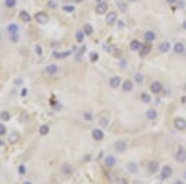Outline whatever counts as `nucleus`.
Wrapping results in <instances>:
<instances>
[{"instance_id": "nucleus-13", "label": "nucleus", "mask_w": 186, "mask_h": 184, "mask_svg": "<svg viewBox=\"0 0 186 184\" xmlns=\"http://www.w3.org/2000/svg\"><path fill=\"white\" fill-rule=\"evenodd\" d=\"M122 90L124 93H130L133 90V82L129 79H125L124 82H122Z\"/></svg>"}, {"instance_id": "nucleus-46", "label": "nucleus", "mask_w": 186, "mask_h": 184, "mask_svg": "<svg viewBox=\"0 0 186 184\" xmlns=\"http://www.w3.org/2000/svg\"><path fill=\"white\" fill-rule=\"evenodd\" d=\"M26 94H28V89L22 88V90H21V96H22V98H24V96H26Z\"/></svg>"}, {"instance_id": "nucleus-10", "label": "nucleus", "mask_w": 186, "mask_h": 184, "mask_svg": "<svg viewBox=\"0 0 186 184\" xmlns=\"http://www.w3.org/2000/svg\"><path fill=\"white\" fill-rule=\"evenodd\" d=\"M147 169L150 174H155L159 172L160 169V167H159V163L156 161H149L148 164H147Z\"/></svg>"}, {"instance_id": "nucleus-24", "label": "nucleus", "mask_w": 186, "mask_h": 184, "mask_svg": "<svg viewBox=\"0 0 186 184\" xmlns=\"http://www.w3.org/2000/svg\"><path fill=\"white\" fill-rule=\"evenodd\" d=\"M70 54H71V51H63V52L55 51V52H54V57L57 58V60H65V58L68 57Z\"/></svg>"}, {"instance_id": "nucleus-48", "label": "nucleus", "mask_w": 186, "mask_h": 184, "mask_svg": "<svg viewBox=\"0 0 186 184\" xmlns=\"http://www.w3.org/2000/svg\"><path fill=\"white\" fill-rule=\"evenodd\" d=\"M174 184H185V183H184V179H179V180H176Z\"/></svg>"}, {"instance_id": "nucleus-16", "label": "nucleus", "mask_w": 186, "mask_h": 184, "mask_svg": "<svg viewBox=\"0 0 186 184\" xmlns=\"http://www.w3.org/2000/svg\"><path fill=\"white\" fill-rule=\"evenodd\" d=\"M173 49H174V52H175L176 54H182V53H185V51H186V47H185V45H184L182 42H176V43L174 45Z\"/></svg>"}, {"instance_id": "nucleus-54", "label": "nucleus", "mask_w": 186, "mask_h": 184, "mask_svg": "<svg viewBox=\"0 0 186 184\" xmlns=\"http://www.w3.org/2000/svg\"><path fill=\"white\" fill-rule=\"evenodd\" d=\"M22 184H32V183H31V182H29V180H26V182H24Z\"/></svg>"}, {"instance_id": "nucleus-53", "label": "nucleus", "mask_w": 186, "mask_h": 184, "mask_svg": "<svg viewBox=\"0 0 186 184\" xmlns=\"http://www.w3.org/2000/svg\"><path fill=\"white\" fill-rule=\"evenodd\" d=\"M182 29H184V30H186V20L182 22Z\"/></svg>"}, {"instance_id": "nucleus-18", "label": "nucleus", "mask_w": 186, "mask_h": 184, "mask_svg": "<svg viewBox=\"0 0 186 184\" xmlns=\"http://www.w3.org/2000/svg\"><path fill=\"white\" fill-rule=\"evenodd\" d=\"M144 38H145L147 42H154V41L156 40V33L153 30H148L144 33Z\"/></svg>"}, {"instance_id": "nucleus-37", "label": "nucleus", "mask_w": 186, "mask_h": 184, "mask_svg": "<svg viewBox=\"0 0 186 184\" xmlns=\"http://www.w3.org/2000/svg\"><path fill=\"white\" fill-rule=\"evenodd\" d=\"M98 58H99V54L97 53V52H91L89 53V60H91V62H97L98 61Z\"/></svg>"}, {"instance_id": "nucleus-32", "label": "nucleus", "mask_w": 186, "mask_h": 184, "mask_svg": "<svg viewBox=\"0 0 186 184\" xmlns=\"http://www.w3.org/2000/svg\"><path fill=\"white\" fill-rule=\"evenodd\" d=\"M11 119V115H10V113L9 111H6V110H4V111H1L0 113V120L1 121H9Z\"/></svg>"}, {"instance_id": "nucleus-4", "label": "nucleus", "mask_w": 186, "mask_h": 184, "mask_svg": "<svg viewBox=\"0 0 186 184\" xmlns=\"http://www.w3.org/2000/svg\"><path fill=\"white\" fill-rule=\"evenodd\" d=\"M35 20H36V22H37V24L45 25V24H47V22H48V20H50V16H48L45 11H39V13H36V14H35Z\"/></svg>"}, {"instance_id": "nucleus-3", "label": "nucleus", "mask_w": 186, "mask_h": 184, "mask_svg": "<svg viewBox=\"0 0 186 184\" xmlns=\"http://www.w3.org/2000/svg\"><path fill=\"white\" fill-rule=\"evenodd\" d=\"M128 148V144H126L125 140H118L114 144V149L117 153H124Z\"/></svg>"}, {"instance_id": "nucleus-50", "label": "nucleus", "mask_w": 186, "mask_h": 184, "mask_svg": "<svg viewBox=\"0 0 186 184\" xmlns=\"http://www.w3.org/2000/svg\"><path fill=\"white\" fill-rule=\"evenodd\" d=\"M177 3H179V7H184V1H180V0H179V1H177Z\"/></svg>"}, {"instance_id": "nucleus-39", "label": "nucleus", "mask_w": 186, "mask_h": 184, "mask_svg": "<svg viewBox=\"0 0 186 184\" xmlns=\"http://www.w3.org/2000/svg\"><path fill=\"white\" fill-rule=\"evenodd\" d=\"M18 173H19L20 175H24L25 173H26V167H25V164H20V166L18 167Z\"/></svg>"}, {"instance_id": "nucleus-21", "label": "nucleus", "mask_w": 186, "mask_h": 184, "mask_svg": "<svg viewBox=\"0 0 186 184\" xmlns=\"http://www.w3.org/2000/svg\"><path fill=\"white\" fill-rule=\"evenodd\" d=\"M129 47H130V49L133 52H139L141 49V47H143V45L139 42L138 40H133L130 42V45H129Z\"/></svg>"}, {"instance_id": "nucleus-43", "label": "nucleus", "mask_w": 186, "mask_h": 184, "mask_svg": "<svg viewBox=\"0 0 186 184\" xmlns=\"http://www.w3.org/2000/svg\"><path fill=\"white\" fill-rule=\"evenodd\" d=\"M118 6H119V9H121L122 11H125V10H126V5H125L123 1H118Z\"/></svg>"}, {"instance_id": "nucleus-49", "label": "nucleus", "mask_w": 186, "mask_h": 184, "mask_svg": "<svg viewBox=\"0 0 186 184\" xmlns=\"http://www.w3.org/2000/svg\"><path fill=\"white\" fill-rule=\"evenodd\" d=\"M126 64H128V62H126V61H124V60H122V63H121V66H122V67H125Z\"/></svg>"}, {"instance_id": "nucleus-22", "label": "nucleus", "mask_w": 186, "mask_h": 184, "mask_svg": "<svg viewBox=\"0 0 186 184\" xmlns=\"http://www.w3.org/2000/svg\"><path fill=\"white\" fill-rule=\"evenodd\" d=\"M19 138H20V135H19V133L16 132V131H13L10 135H9V137H7V141H9L11 145H15V144H18Z\"/></svg>"}, {"instance_id": "nucleus-33", "label": "nucleus", "mask_w": 186, "mask_h": 184, "mask_svg": "<svg viewBox=\"0 0 186 184\" xmlns=\"http://www.w3.org/2000/svg\"><path fill=\"white\" fill-rule=\"evenodd\" d=\"M134 80L138 83V84H141L143 82H144V76L140 73V72H137L135 73V76H134Z\"/></svg>"}, {"instance_id": "nucleus-40", "label": "nucleus", "mask_w": 186, "mask_h": 184, "mask_svg": "<svg viewBox=\"0 0 186 184\" xmlns=\"http://www.w3.org/2000/svg\"><path fill=\"white\" fill-rule=\"evenodd\" d=\"M6 135V126L4 124H0V136Z\"/></svg>"}, {"instance_id": "nucleus-1", "label": "nucleus", "mask_w": 186, "mask_h": 184, "mask_svg": "<svg viewBox=\"0 0 186 184\" xmlns=\"http://www.w3.org/2000/svg\"><path fill=\"white\" fill-rule=\"evenodd\" d=\"M174 173V169H173V167L170 164H164L161 168H160V179H169V178H171V175Z\"/></svg>"}, {"instance_id": "nucleus-8", "label": "nucleus", "mask_w": 186, "mask_h": 184, "mask_svg": "<svg viewBox=\"0 0 186 184\" xmlns=\"http://www.w3.org/2000/svg\"><path fill=\"white\" fill-rule=\"evenodd\" d=\"M117 21H118V14H117L115 11H109V13H107V18H106V24H107V25L112 26V25H114Z\"/></svg>"}, {"instance_id": "nucleus-58", "label": "nucleus", "mask_w": 186, "mask_h": 184, "mask_svg": "<svg viewBox=\"0 0 186 184\" xmlns=\"http://www.w3.org/2000/svg\"><path fill=\"white\" fill-rule=\"evenodd\" d=\"M0 38H1V33H0Z\"/></svg>"}, {"instance_id": "nucleus-44", "label": "nucleus", "mask_w": 186, "mask_h": 184, "mask_svg": "<svg viewBox=\"0 0 186 184\" xmlns=\"http://www.w3.org/2000/svg\"><path fill=\"white\" fill-rule=\"evenodd\" d=\"M10 40H11V42H18L19 41V35L18 33H16V35H10Z\"/></svg>"}, {"instance_id": "nucleus-23", "label": "nucleus", "mask_w": 186, "mask_h": 184, "mask_svg": "<svg viewBox=\"0 0 186 184\" xmlns=\"http://www.w3.org/2000/svg\"><path fill=\"white\" fill-rule=\"evenodd\" d=\"M19 18H20V20H22L24 22H30V21H31V15H30L26 10H21V11L19 13Z\"/></svg>"}, {"instance_id": "nucleus-26", "label": "nucleus", "mask_w": 186, "mask_h": 184, "mask_svg": "<svg viewBox=\"0 0 186 184\" xmlns=\"http://www.w3.org/2000/svg\"><path fill=\"white\" fill-rule=\"evenodd\" d=\"M7 32L10 33V35H16L19 31V26L16 24H10V25H7V27H6Z\"/></svg>"}, {"instance_id": "nucleus-9", "label": "nucleus", "mask_w": 186, "mask_h": 184, "mask_svg": "<svg viewBox=\"0 0 186 184\" xmlns=\"http://www.w3.org/2000/svg\"><path fill=\"white\" fill-rule=\"evenodd\" d=\"M91 136H92V138L94 140V141L99 142V141H103V138H104V132H103V130H100V129H93V130H92V133H91Z\"/></svg>"}, {"instance_id": "nucleus-36", "label": "nucleus", "mask_w": 186, "mask_h": 184, "mask_svg": "<svg viewBox=\"0 0 186 184\" xmlns=\"http://www.w3.org/2000/svg\"><path fill=\"white\" fill-rule=\"evenodd\" d=\"M62 10H63L65 13H67V14H71V13H73L76 9H74L73 5H65V6L62 7Z\"/></svg>"}, {"instance_id": "nucleus-7", "label": "nucleus", "mask_w": 186, "mask_h": 184, "mask_svg": "<svg viewBox=\"0 0 186 184\" xmlns=\"http://www.w3.org/2000/svg\"><path fill=\"white\" fill-rule=\"evenodd\" d=\"M104 166L107 168H114L117 166V158L113 155H107L104 157Z\"/></svg>"}, {"instance_id": "nucleus-56", "label": "nucleus", "mask_w": 186, "mask_h": 184, "mask_svg": "<svg viewBox=\"0 0 186 184\" xmlns=\"http://www.w3.org/2000/svg\"><path fill=\"white\" fill-rule=\"evenodd\" d=\"M97 3H98V4H100V3H103V0H97Z\"/></svg>"}, {"instance_id": "nucleus-15", "label": "nucleus", "mask_w": 186, "mask_h": 184, "mask_svg": "<svg viewBox=\"0 0 186 184\" xmlns=\"http://www.w3.org/2000/svg\"><path fill=\"white\" fill-rule=\"evenodd\" d=\"M158 49H159L160 53H167L171 49V43L167 42V41H165V42H161V43L159 45Z\"/></svg>"}, {"instance_id": "nucleus-19", "label": "nucleus", "mask_w": 186, "mask_h": 184, "mask_svg": "<svg viewBox=\"0 0 186 184\" xmlns=\"http://www.w3.org/2000/svg\"><path fill=\"white\" fill-rule=\"evenodd\" d=\"M45 72H46V74H48V76H55V74H57V72H58V67H57V64H48L46 67Z\"/></svg>"}, {"instance_id": "nucleus-6", "label": "nucleus", "mask_w": 186, "mask_h": 184, "mask_svg": "<svg viewBox=\"0 0 186 184\" xmlns=\"http://www.w3.org/2000/svg\"><path fill=\"white\" fill-rule=\"evenodd\" d=\"M174 126L176 130H179V131H185L186 130V120L184 118H175L174 120Z\"/></svg>"}, {"instance_id": "nucleus-12", "label": "nucleus", "mask_w": 186, "mask_h": 184, "mask_svg": "<svg viewBox=\"0 0 186 184\" xmlns=\"http://www.w3.org/2000/svg\"><path fill=\"white\" fill-rule=\"evenodd\" d=\"M126 171H128L130 174L138 173V171H139V164H138L137 162H134V161L128 162V163H126Z\"/></svg>"}, {"instance_id": "nucleus-41", "label": "nucleus", "mask_w": 186, "mask_h": 184, "mask_svg": "<svg viewBox=\"0 0 186 184\" xmlns=\"http://www.w3.org/2000/svg\"><path fill=\"white\" fill-rule=\"evenodd\" d=\"M47 7H51V9H55V7H57V3H55L54 0H48V3H47Z\"/></svg>"}, {"instance_id": "nucleus-31", "label": "nucleus", "mask_w": 186, "mask_h": 184, "mask_svg": "<svg viewBox=\"0 0 186 184\" xmlns=\"http://www.w3.org/2000/svg\"><path fill=\"white\" fill-rule=\"evenodd\" d=\"M82 30L84 32V35H87V36H91L92 33H93V27H92L91 24H84V26H83Z\"/></svg>"}, {"instance_id": "nucleus-38", "label": "nucleus", "mask_w": 186, "mask_h": 184, "mask_svg": "<svg viewBox=\"0 0 186 184\" xmlns=\"http://www.w3.org/2000/svg\"><path fill=\"white\" fill-rule=\"evenodd\" d=\"M115 184H129V180L126 179V178H117L114 180Z\"/></svg>"}, {"instance_id": "nucleus-55", "label": "nucleus", "mask_w": 186, "mask_h": 184, "mask_svg": "<svg viewBox=\"0 0 186 184\" xmlns=\"http://www.w3.org/2000/svg\"><path fill=\"white\" fill-rule=\"evenodd\" d=\"M73 1H76V3H82L83 0H73Z\"/></svg>"}, {"instance_id": "nucleus-29", "label": "nucleus", "mask_w": 186, "mask_h": 184, "mask_svg": "<svg viewBox=\"0 0 186 184\" xmlns=\"http://www.w3.org/2000/svg\"><path fill=\"white\" fill-rule=\"evenodd\" d=\"M150 49H151V48H150V46H147V45H145V46H143V47H141V49L139 51L140 57H141V58L147 57V56L150 53Z\"/></svg>"}, {"instance_id": "nucleus-28", "label": "nucleus", "mask_w": 186, "mask_h": 184, "mask_svg": "<svg viewBox=\"0 0 186 184\" xmlns=\"http://www.w3.org/2000/svg\"><path fill=\"white\" fill-rule=\"evenodd\" d=\"M48 132H50L48 125H41L40 129H39V133H40V135H41V136H47Z\"/></svg>"}, {"instance_id": "nucleus-30", "label": "nucleus", "mask_w": 186, "mask_h": 184, "mask_svg": "<svg viewBox=\"0 0 186 184\" xmlns=\"http://www.w3.org/2000/svg\"><path fill=\"white\" fill-rule=\"evenodd\" d=\"M140 99H141V102L144 103V104H150L151 103V95L148 94V93H145V91L140 94Z\"/></svg>"}, {"instance_id": "nucleus-20", "label": "nucleus", "mask_w": 186, "mask_h": 184, "mask_svg": "<svg viewBox=\"0 0 186 184\" xmlns=\"http://www.w3.org/2000/svg\"><path fill=\"white\" fill-rule=\"evenodd\" d=\"M73 167L70 164V163H65V164H62V167H61V172L65 174V175H71L72 173H73Z\"/></svg>"}, {"instance_id": "nucleus-14", "label": "nucleus", "mask_w": 186, "mask_h": 184, "mask_svg": "<svg viewBox=\"0 0 186 184\" xmlns=\"http://www.w3.org/2000/svg\"><path fill=\"white\" fill-rule=\"evenodd\" d=\"M107 10H108V4L107 3H100V4H98L97 6H96V14H98V15H104V14H107Z\"/></svg>"}, {"instance_id": "nucleus-52", "label": "nucleus", "mask_w": 186, "mask_h": 184, "mask_svg": "<svg viewBox=\"0 0 186 184\" xmlns=\"http://www.w3.org/2000/svg\"><path fill=\"white\" fill-rule=\"evenodd\" d=\"M182 179L186 180V171H184V173H182Z\"/></svg>"}, {"instance_id": "nucleus-17", "label": "nucleus", "mask_w": 186, "mask_h": 184, "mask_svg": "<svg viewBox=\"0 0 186 184\" xmlns=\"http://www.w3.org/2000/svg\"><path fill=\"white\" fill-rule=\"evenodd\" d=\"M145 118L150 121H154L158 119V111L155 110V109H148L147 113H145Z\"/></svg>"}, {"instance_id": "nucleus-11", "label": "nucleus", "mask_w": 186, "mask_h": 184, "mask_svg": "<svg viewBox=\"0 0 186 184\" xmlns=\"http://www.w3.org/2000/svg\"><path fill=\"white\" fill-rule=\"evenodd\" d=\"M121 85H122V78L119 76H113L109 79V87L112 89H118Z\"/></svg>"}, {"instance_id": "nucleus-2", "label": "nucleus", "mask_w": 186, "mask_h": 184, "mask_svg": "<svg viewBox=\"0 0 186 184\" xmlns=\"http://www.w3.org/2000/svg\"><path fill=\"white\" fill-rule=\"evenodd\" d=\"M175 161L177 163H180V164H182L184 162H186V151H185V148L181 145L177 147V151L175 153Z\"/></svg>"}, {"instance_id": "nucleus-34", "label": "nucleus", "mask_w": 186, "mask_h": 184, "mask_svg": "<svg viewBox=\"0 0 186 184\" xmlns=\"http://www.w3.org/2000/svg\"><path fill=\"white\" fill-rule=\"evenodd\" d=\"M16 0H5L4 1V4H5V6L7 7V9H14V7L16 6Z\"/></svg>"}, {"instance_id": "nucleus-45", "label": "nucleus", "mask_w": 186, "mask_h": 184, "mask_svg": "<svg viewBox=\"0 0 186 184\" xmlns=\"http://www.w3.org/2000/svg\"><path fill=\"white\" fill-rule=\"evenodd\" d=\"M117 25H118V29H119V30H123V27H124V22H123L122 20H118V21H117Z\"/></svg>"}, {"instance_id": "nucleus-51", "label": "nucleus", "mask_w": 186, "mask_h": 184, "mask_svg": "<svg viewBox=\"0 0 186 184\" xmlns=\"http://www.w3.org/2000/svg\"><path fill=\"white\" fill-rule=\"evenodd\" d=\"M4 145H5V142H4V141H3L1 138H0V147H3Z\"/></svg>"}, {"instance_id": "nucleus-35", "label": "nucleus", "mask_w": 186, "mask_h": 184, "mask_svg": "<svg viewBox=\"0 0 186 184\" xmlns=\"http://www.w3.org/2000/svg\"><path fill=\"white\" fill-rule=\"evenodd\" d=\"M83 119L86 120V121H88V122H91V121L94 120V118H93V114L89 113V111H87V113H84V114H83Z\"/></svg>"}, {"instance_id": "nucleus-27", "label": "nucleus", "mask_w": 186, "mask_h": 184, "mask_svg": "<svg viewBox=\"0 0 186 184\" xmlns=\"http://www.w3.org/2000/svg\"><path fill=\"white\" fill-rule=\"evenodd\" d=\"M84 37H86V35H84L83 30H77V32H76V41H77V43H83Z\"/></svg>"}, {"instance_id": "nucleus-57", "label": "nucleus", "mask_w": 186, "mask_h": 184, "mask_svg": "<svg viewBox=\"0 0 186 184\" xmlns=\"http://www.w3.org/2000/svg\"><path fill=\"white\" fill-rule=\"evenodd\" d=\"M184 88H185V90H186V84H185V87H184Z\"/></svg>"}, {"instance_id": "nucleus-25", "label": "nucleus", "mask_w": 186, "mask_h": 184, "mask_svg": "<svg viewBox=\"0 0 186 184\" xmlns=\"http://www.w3.org/2000/svg\"><path fill=\"white\" fill-rule=\"evenodd\" d=\"M98 124H99V126L100 127H103V129H107L109 126V124H111V120H109L107 116H102L99 120H98Z\"/></svg>"}, {"instance_id": "nucleus-47", "label": "nucleus", "mask_w": 186, "mask_h": 184, "mask_svg": "<svg viewBox=\"0 0 186 184\" xmlns=\"http://www.w3.org/2000/svg\"><path fill=\"white\" fill-rule=\"evenodd\" d=\"M177 1H179V0H166L167 4H176Z\"/></svg>"}, {"instance_id": "nucleus-5", "label": "nucleus", "mask_w": 186, "mask_h": 184, "mask_svg": "<svg viewBox=\"0 0 186 184\" xmlns=\"http://www.w3.org/2000/svg\"><path fill=\"white\" fill-rule=\"evenodd\" d=\"M149 89H150V91L153 94H160L161 91L164 90V87H163V84L160 83L159 80H155V82H153L150 84V87H149Z\"/></svg>"}, {"instance_id": "nucleus-42", "label": "nucleus", "mask_w": 186, "mask_h": 184, "mask_svg": "<svg viewBox=\"0 0 186 184\" xmlns=\"http://www.w3.org/2000/svg\"><path fill=\"white\" fill-rule=\"evenodd\" d=\"M35 52H36L37 56H42V47H41L40 45H37V46L35 47Z\"/></svg>"}]
</instances>
